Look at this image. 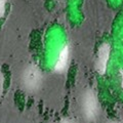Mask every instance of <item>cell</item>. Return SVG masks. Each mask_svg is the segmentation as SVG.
Masks as SVG:
<instances>
[{
    "mask_svg": "<svg viewBox=\"0 0 123 123\" xmlns=\"http://www.w3.org/2000/svg\"><path fill=\"white\" fill-rule=\"evenodd\" d=\"M5 5H6V0H0V18L5 13Z\"/></svg>",
    "mask_w": 123,
    "mask_h": 123,
    "instance_id": "5",
    "label": "cell"
},
{
    "mask_svg": "<svg viewBox=\"0 0 123 123\" xmlns=\"http://www.w3.org/2000/svg\"><path fill=\"white\" fill-rule=\"evenodd\" d=\"M3 83H4V77H3L2 72L0 71V97H1L3 91Z\"/></svg>",
    "mask_w": 123,
    "mask_h": 123,
    "instance_id": "6",
    "label": "cell"
},
{
    "mask_svg": "<svg viewBox=\"0 0 123 123\" xmlns=\"http://www.w3.org/2000/svg\"><path fill=\"white\" fill-rule=\"evenodd\" d=\"M122 87H123V76H122Z\"/></svg>",
    "mask_w": 123,
    "mask_h": 123,
    "instance_id": "8",
    "label": "cell"
},
{
    "mask_svg": "<svg viewBox=\"0 0 123 123\" xmlns=\"http://www.w3.org/2000/svg\"><path fill=\"white\" fill-rule=\"evenodd\" d=\"M110 45L108 43H104L101 45V47L98 49V59H97V63H95V68L98 74L104 75L107 70V65H108V61H109V56H110Z\"/></svg>",
    "mask_w": 123,
    "mask_h": 123,
    "instance_id": "3",
    "label": "cell"
},
{
    "mask_svg": "<svg viewBox=\"0 0 123 123\" xmlns=\"http://www.w3.org/2000/svg\"><path fill=\"white\" fill-rule=\"evenodd\" d=\"M98 102L95 93L92 90H86L82 98V112L86 120L92 121L98 114Z\"/></svg>",
    "mask_w": 123,
    "mask_h": 123,
    "instance_id": "2",
    "label": "cell"
},
{
    "mask_svg": "<svg viewBox=\"0 0 123 123\" xmlns=\"http://www.w3.org/2000/svg\"><path fill=\"white\" fill-rule=\"evenodd\" d=\"M22 82L25 89L29 92H35L40 88L42 83V73L35 65H30L22 75Z\"/></svg>",
    "mask_w": 123,
    "mask_h": 123,
    "instance_id": "1",
    "label": "cell"
},
{
    "mask_svg": "<svg viewBox=\"0 0 123 123\" xmlns=\"http://www.w3.org/2000/svg\"><path fill=\"white\" fill-rule=\"evenodd\" d=\"M69 47L66 45L64 46L63 49L61 50L60 55H59V59H57L55 66V70L59 73H63L68 67V63H69Z\"/></svg>",
    "mask_w": 123,
    "mask_h": 123,
    "instance_id": "4",
    "label": "cell"
},
{
    "mask_svg": "<svg viewBox=\"0 0 123 123\" xmlns=\"http://www.w3.org/2000/svg\"><path fill=\"white\" fill-rule=\"evenodd\" d=\"M110 123H118V122H110Z\"/></svg>",
    "mask_w": 123,
    "mask_h": 123,
    "instance_id": "9",
    "label": "cell"
},
{
    "mask_svg": "<svg viewBox=\"0 0 123 123\" xmlns=\"http://www.w3.org/2000/svg\"><path fill=\"white\" fill-rule=\"evenodd\" d=\"M60 123H75L73 120H71V119H68V118H66V119H63Z\"/></svg>",
    "mask_w": 123,
    "mask_h": 123,
    "instance_id": "7",
    "label": "cell"
}]
</instances>
